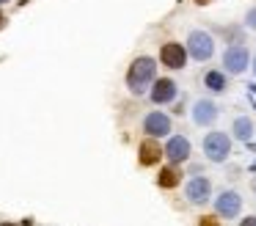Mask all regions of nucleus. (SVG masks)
<instances>
[{
  "mask_svg": "<svg viewBox=\"0 0 256 226\" xmlns=\"http://www.w3.org/2000/svg\"><path fill=\"white\" fill-rule=\"evenodd\" d=\"M232 132H234V138H237V141L248 143L250 138H254V119H250V116H237V119H234V124H232Z\"/></svg>",
  "mask_w": 256,
  "mask_h": 226,
  "instance_id": "4468645a",
  "label": "nucleus"
},
{
  "mask_svg": "<svg viewBox=\"0 0 256 226\" xmlns=\"http://www.w3.org/2000/svg\"><path fill=\"white\" fill-rule=\"evenodd\" d=\"M190 154H193V143H190V138H184V135H171L168 143L162 146V157H168L171 165L188 163Z\"/></svg>",
  "mask_w": 256,
  "mask_h": 226,
  "instance_id": "39448f33",
  "label": "nucleus"
},
{
  "mask_svg": "<svg viewBox=\"0 0 256 226\" xmlns=\"http://www.w3.org/2000/svg\"><path fill=\"white\" fill-rule=\"evenodd\" d=\"M190 116H193L196 127H212L218 121V116H220V108H218L212 99H196Z\"/></svg>",
  "mask_w": 256,
  "mask_h": 226,
  "instance_id": "9b49d317",
  "label": "nucleus"
},
{
  "mask_svg": "<svg viewBox=\"0 0 256 226\" xmlns=\"http://www.w3.org/2000/svg\"><path fill=\"white\" fill-rule=\"evenodd\" d=\"M204 154L210 163H226L228 154H232V135L228 132H220V130H212L204 135Z\"/></svg>",
  "mask_w": 256,
  "mask_h": 226,
  "instance_id": "7ed1b4c3",
  "label": "nucleus"
},
{
  "mask_svg": "<svg viewBox=\"0 0 256 226\" xmlns=\"http://www.w3.org/2000/svg\"><path fill=\"white\" fill-rule=\"evenodd\" d=\"M179 182H182V174H179L176 165H166V168H160V174H157V185H160L162 190H171Z\"/></svg>",
  "mask_w": 256,
  "mask_h": 226,
  "instance_id": "2eb2a0df",
  "label": "nucleus"
},
{
  "mask_svg": "<svg viewBox=\"0 0 256 226\" xmlns=\"http://www.w3.org/2000/svg\"><path fill=\"white\" fill-rule=\"evenodd\" d=\"M154 80H157V61L152 55H138L127 69V88L135 97H140V94L149 91Z\"/></svg>",
  "mask_w": 256,
  "mask_h": 226,
  "instance_id": "f257e3e1",
  "label": "nucleus"
},
{
  "mask_svg": "<svg viewBox=\"0 0 256 226\" xmlns=\"http://www.w3.org/2000/svg\"><path fill=\"white\" fill-rule=\"evenodd\" d=\"M245 28L256 31V6H250V9L245 11Z\"/></svg>",
  "mask_w": 256,
  "mask_h": 226,
  "instance_id": "dca6fc26",
  "label": "nucleus"
},
{
  "mask_svg": "<svg viewBox=\"0 0 256 226\" xmlns=\"http://www.w3.org/2000/svg\"><path fill=\"white\" fill-rule=\"evenodd\" d=\"M184 47H188V55L193 61H198V64H204V61H210L212 55H215V36H212L210 31H201V28H196V31L188 33V42H184Z\"/></svg>",
  "mask_w": 256,
  "mask_h": 226,
  "instance_id": "f03ea898",
  "label": "nucleus"
},
{
  "mask_svg": "<svg viewBox=\"0 0 256 226\" xmlns=\"http://www.w3.org/2000/svg\"><path fill=\"white\" fill-rule=\"evenodd\" d=\"M3 3H8V0H0V6H3Z\"/></svg>",
  "mask_w": 256,
  "mask_h": 226,
  "instance_id": "5701e85b",
  "label": "nucleus"
},
{
  "mask_svg": "<svg viewBox=\"0 0 256 226\" xmlns=\"http://www.w3.org/2000/svg\"><path fill=\"white\" fill-rule=\"evenodd\" d=\"M198 226H220V220H218V215H204V218H198Z\"/></svg>",
  "mask_w": 256,
  "mask_h": 226,
  "instance_id": "f3484780",
  "label": "nucleus"
},
{
  "mask_svg": "<svg viewBox=\"0 0 256 226\" xmlns=\"http://www.w3.org/2000/svg\"><path fill=\"white\" fill-rule=\"evenodd\" d=\"M196 3H201V6H204V3H210V0H196Z\"/></svg>",
  "mask_w": 256,
  "mask_h": 226,
  "instance_id": "412c9836",
  "label": "nucleus"
},
{
  "mask_svg": "<svg viewBox=\"0 0 256 226\" xmlns=\"http://www.w3.org/2000/svg\"><path fill=\"white\" fill-rule=\"evenodd\" d=\"M250 66V50L245 44H228L223 53V72L226 75H242Z\"/></svg>",
  "mask_w": 256,
  "mask_h": 226,
  "instance_id": "20e7f679",
  "label": "nucleus"
},
{
  "mask_svg": "<svg viewBox=\"0 0 256 226\" xmlns=\"http://www.w3.org/2000/svg\"><path fill=\"white\" fill-rule=\"evenodd\" d=\"M240 226H256V215H248V218L240 220Z\"/></svg>",
  "mask_w": 256,
  "mask_h": 226,
  "instance_id": "a211bd4d",
  "label": "nucleus"
},
{
  "mask_svg": "<svg viewBox=\"0 0 256 226\" xmlns=\"http://www.w3.org/2000/svg\"><path fill=\"white\" fill-rule=\"evenodd\" d=\"M254 193H256V185H254Z\"/></svg>",
  "mask_w": 256,
  "mask_h": 226,
  "instance_id": "b1692460",
  "label": "nucleus"
},
{
  "mask_svg": "<svg viewBox=\"0 0 256 226\" xmlns=\"http://www.w3.org/2000/svg\"><path fill=\"white\" fill-rule=\"evenodd\" d=\"M240 212H242V196H240L237 190H220L215 198V215L218 218H240Z\"/></svg>",
  "mask_w": 256,
  "mask_h": 226,
  "instance_id": "423d86ee",
  "label": "nucleus"
},
{
  "mask_svg": "<svg viewBox=\"0 0 256 226\" xmlns=\"http://www.w3.org/2000/svg\"><path fill=\"white\" fill-rule=\"evenodd\" d=\"M184 198H188L190 204H196V207L212 201V182H210V176H190L188 185H184Z\"/></svg>",
  "mask_w": 256,
  "mask_h": 226,
  "instance_id": "0eeeda50",
  "label": "nucleus"
},
{
  "mask_svg": "<svg viewBox=\"0 0 256 226\" xmlns=\"http://www.w3.org/2000/svg\"><path fill=\"white\" fill-rule=\"evenodd\" d=\"M0 226H20V223H12V220H6V223H0Z\"/></svg>",
  "mask_w": 256,
  "mask_h": 226,
  "instance_id": "aec40b11",
  "label": "nucleus"
},
{
  "mask_svg": "<svg viewBox=\"0 0 256 226\" xmlns=\"http://www.w3.org/2000/svg\"><path fill=\"white\" fill-rule=\"evenodd\" d=\"M138 154H140V165H157L162 160V146L157 143V138H146L138 146Z\"/></svg>",
  "mask_w": 256,
  "mask_h": 226,
  "instance_id": "f8f14e48",
  "label": "nucleus"
},
{
  "mask_svg": "<svg viewBox=\"0 0 256 226\" xmlns=\"http://www.w3.org/2000/svg\"><path fill=\"white\" fill-rule=\"evenodd\" d=\"M149 97H152L154 105H171L174 99L179 97L176 80H171V77H157V80L152 83V88H149Z\"/></svg>",
  "mask_w": 256,
  "mask_h": 226,
  "instance_id": "9d476101",
  "label": "nucleus"
},
{
  "mask_svg": "<svg viewBox=\"0 0 256 226\" xmlns=\"http://www.w3.org/2000/svg\"><path fill=\"white\" fill-rule=\"evenodd\" d=\"M0 22H3V11H0Z\"/></svg>",
  "mask_w": 256,
  "mask_h": 226,
  "instance_id": "4be33fe9",
  "label": "nucleus"
},
{
  "mask_svg": "<svg viewBox=\"0 0 256 226\" xmlns=\"http://www.w3.org/2000/svg\"><path fill=\"white\" fill-rule=\"evenodd\" d=\"M171 130H174V124H171V116L168 113H162V110H149L146 113V119H144L146 138H168Z\"/></svg>",
  "mask_w": 256,
  "mask_h": 226,
  "instance_id": "6e6552de",
  "label": "nucleus"
},
{
  "mask_svg": "<svg viewBox=\"0 0 256 226\" xmlns=\"http://www.w3.org/2000/svg\"><path fill=\"white\" fill-rule=\"evenodd\" d=\"M204 88H206V91H212V94H223L228 88L226 72H223V69H210L204 75Z\"/></svg>",
  "mask_w": 256,
  "mask_h": 226,
  "instance_id": "ddd939ff",
  "label": "nucleus"
},
{
  "mask_svg": "<svg viewBox=\"0 0 256 226\" xmlns=\"http://www.w3.org/2000/svg\"><path fill=\"white\" fill-rule=\"evenodd\" d=\"M250 69H254V77H256V55H250Z\"/></svg>",
  "mask_w": 256,
  "mask_h": 226,
  "instance_id": "6ab92c4d",
  "label": "nucleus"
},
{
  "mask_svg": "<svg viewBox=\"0 0 256 226\" xmlns=\"http://www.w3.org/2000/svg\"><path fill=\"white\" fill-rule=\"evenodd\" d=\"M188 47L182 42H166L160 47V64L168 69H184L188 66Z\"/></svg>",
  "mask_w": 256,
  "mask_h": 226,
  "instance_id": "1a4fd4ad",
  "label": "nucleus"
}]
</instances>
